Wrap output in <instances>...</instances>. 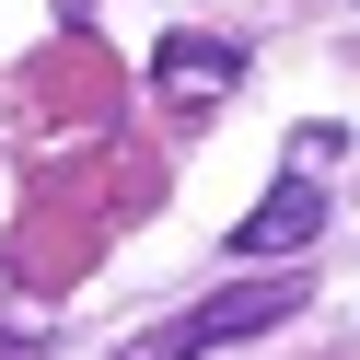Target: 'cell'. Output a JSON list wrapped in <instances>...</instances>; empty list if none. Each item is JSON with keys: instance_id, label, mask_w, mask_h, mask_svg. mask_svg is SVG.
Returning <instances> with one entry per match:
<instances>
[{"instance_id": "3", "label": "cell", "mask_w": 360, "mask_h": 360, "mask_svg": "<svg viewBox=\"0 0 360 360\" xmlns=\"http://www.w3.org/2000/svg\"><path fill=\"white\" fill-rule=\"evenodd\" d=\"M314 233H326V198H314V186H267L256 210L233 221V256L244 267H256V256H302Z\"/></svg>"}, {"instance_id": "1", "label": "cell", "mask_w": 360, "mask_h": 360, "mask_svg": "<svg viewBox=\"0 0 360 360\" xmlns=\"http://www.w3.org/2000/svg\"><path fill=\"white\" fill-rule=\"evenodd\" d=\"M302 302L290 279H244V290H210V302H186V314H163L151 337H128L117 360H210V349H233V337H256V326H279V314Z\"/></svg>"}, {"instance_id": "2", "label": "cell", "mask_w": 360, "mask_h": 360, "mask_svg": "<svg viewBox=\"0 0 360 360\" xmlns=\"http://www.w3.org/2000/svg\"><path fill=\"white\" fill-rule=\"evenodd\" d=\"M151 82H163L174 105H233L244 94V47L233 35H163V47H151Z\"/></svg>"}]
</instances>
